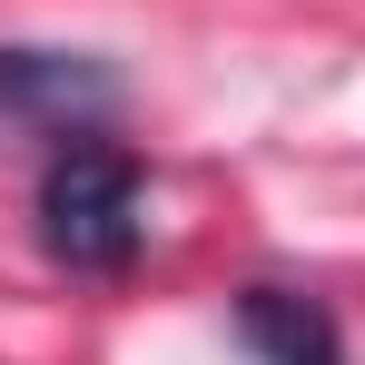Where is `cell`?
Wrapping results in <instances>:
<instances>
[{
    "mask_svg": "<svg viewBox=\"0 0 365 365\" xmlns=\"http://www.w3.org/2000/svg\"><path fill=\"white\" fill-rule=\"evenodd\" d=\"M119 109V79L89 50H0V119L20 128H89Z\"/></svg>",
    "mask_w": 365,
    "mask_h": 365,
    "instance_id": "cell-2",
    "label": "cell"
},
{
    "mask_svg": "<svg viewBox=\"0 0 365 365\" xmlns=\"http://www.w3.org/2000/svg\"><path fill=\"white\" fill-rule=\"evenodd\" d=\"M40 247L69 277H119L138 257V158L109 138H69L40 178Z\"/></svg>",
    "mask_w": 365,
    "mask_h": 365,
    "instance_id": "cell-1",
    "label": "cell"
},
{
    "mask_svg": "<svg viewBox=\"0 0 365 365\" xmlns=\"http://www.w3.org/2000/svg\"><path fill=\"white\" fill-rule=\"evenodd\" d=\"M237 336L257 346V365H346V336L316 297H287V287H247L237 297Z\"/></svg>",
    "mask_w": 365,
    "mask_h": 365,
    "instance_id": "cell-3",
    "label": "cell"
}]
</instances>
